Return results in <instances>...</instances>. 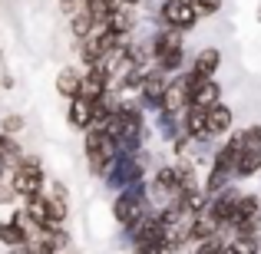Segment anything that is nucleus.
<instances>
[{"label":"nucleus","instance_id":"12","mask_svg":"<svg viewBox=\"0 0 261 254\" xmlns=\"http://www.w3.org/2000/svg\"><path fill=\"white\" fill-rule=\"evenodd\" d=\"M261 251V235H228L222 238L218 254H258Z\"/></svg>","mask_w":261,"mask_h":254},{"label":"nucleus","instance_id":"13","mask_svg":"<svg viewBox=\"0 0 261 254\" xmlns=\"http://www.w3.org/2000/svg\"><path fill=\"white\" fill-rule=\"evenodd\" d=\"M80 76H83V70H76V66H63V70L57 73V93L63 96V99H73V96L80 93Z\"/></svg>","mask_w":261,"mask_h":254},{"label":"nucleus","instance_id":"20","mask_svg":"<svg viewBox=\"0 0 261 254\" xmlns=\"http://www.w3.org/2000/svg\"><path fill=\"white\" fill-rule=\"evenodd\" d=\"M116 4H119V7H133V10H136V7H142V0H116Z\"/></svg>","mask_w":261,"mask_h":254},{"label":"nucleus","instance_id":"3","mask_svg":"<svg viewBox=\"0 0 261 254\" xmlns=\"http://www.w3.org/2000/svg\"><path fill=\"white\" fill-rule=\"evenodd\" d=\"M106 185L113 191H122L136 182H146V152H133V155H116V162L106 168Z\"/></svg>","mask_w":261,"mask_h":254},{"label":"nucleus","instance_id":"22","mask_svg":"<svg viewBox=\"0 0 261 254\" xmlns=\"http://www.w3.org/2000/svg\"><path fill=\"white\" fill-rule=\"evenodd\" d=\"M0 178H4V168H0Z\"/></svg>","mask_w":261,"mask_h":254},{"label":"nucleus","instance_id":"9","mask_svg":"<svg viewBox=\"0 0 261 254\" xmlns=\"http://www.w3.org/2000/svg\"><path fill=\"white\" fill-rule=\"evenodd\" d=\"M215 102H222V86H218L215 79H195V86H192V93H189V106L208 112Z\"/></svg>","mask_w":261,"mask_h":254},{"label":"nucleus","instance_id":"18","mask_svg":"<svg viewBox=\"0 0 261 254\" xmlns=\"http://www.w3.org/2000/svg\"><path fill=\"white\" fill-rule=\"evenodd\" d=\"M192 7H195L198 17H215L218 10H222V0H189Z\"/></svg>","mask_w":261,"mask_h":254},{"label":"nucleus","instance_id":"5","mask_svg":"<svg viewBox=\"0 0 261 254\" xmlns=\"http://www.w3.org/2000/svg\"><path fill=\"white\" fill-rule=\"evenodd\" d=\"M238 159H235V178H251L261 172V126L238 129Z\"/></svg>","mask_w":261,"mask_h":254},{"label":"nucleus","instance_id":"2","mask_svg":"<svg viewBox=\"0 0 261 254\" xmlns=\"http://www.w3.org/2000/svg\"><path fill=\"white\" fill-rule=\"evenodd\" d=\"M146 211H152V208H149V198H146V182H136V185H129V188L116 191V198H113V218H116L119 228L136 224Z\"/></svg>","mask_w":261,"mask_h":254},{"label":"nucleus","instance_id":"16","mask_svg":"<svg viewBox=\"0 0 261 254\" xmlns=\"http://www.w3.org/2000/svg\"><path fill=\"white\" fill-rule=\"evenodd\" d=\"M0 244H4V248H17V244H27L23 231H20V224L13 221V218L0 221Z\"/></svg>","mask_w":261,"mask_h":254},{"label":"nucleus","instance_id":"7","mask_svg":"<svg viewBox=\"0 0 261 254\" xmlns=\"http://www.w3.org/2000/svg\"><path fill=\"white\" fill-rule=\"evenodd\" d=\"M231 126H235V112L225 102H215L205 112V139H222V135L231 132Z\"/></svg>","mask_w":261,"mask_h":254},{"label":"nucleus","instance_id":"14","mask_svg":"<svg viewBox=\"0 0 261 254\" xmlns=\"http://www.w3.org/2000/svg\"><path fill=\"white\" fill-rule=\"evenodd\" d=\"M66 20H70V33H73V40H76V43H80V40H86L89 33H93V26H96V23H93V17L86 13V7H83V4H80V7H76V13H70Z\"/></svg>","mask_w":261,"mask_h":254},{"label":"nucleus","instance_id":"15","mask_svg":"<svg viewBox=\"0 0 261 254\" xmlns=\"http://www.w3.org/2000/svg\"><path fill=\"white\" fill-rule=\"evenodd\" d=\"M23 155V149H20V139L17 135H4L0 132V168L10 172V165Z\"/></svg>","mask_w":261,"mask_h":254},{"label":"nucleus","instance_id":"4","mask_svg":"<svg viewBox=\"0 0 261 254\" xmlns=\"http://www.w3.org/2000/svg\"><path fill=\"white\" fill-rule=\"evenodd\" d=\"M86 139H83V152H86V165H89V172H93L96 178H102L106 175V168L113 165L116 162V146H113V139H109V135H102L99 129H86Z\"/></svg>","mask_w":261,"mask_h":254},{"label":"nucleus","instance_id":"17","mask_svg":"<svg viewBox=\"0 0 261 254\" xmlns=\"http://www.w3.org/2000/svg\"><path fill=\"white\" fill-rule=\"evenodd\" d=\"M23 126H27V119L20 112H10V116L0 119V132H4V135H20V132H23Z\"/></svg>","mask_w":261,"mask_h":254},{"label":"nucleus","instance_id":"10","mask_svg":"<svg viewBox=\"0 0 261 254\" xmlns=\"http://www.w3.org/2000/svg\"><path fill=\"white\" fill-rule=\"evenodd\" d=\"M218 66H222V53H218V46H202V50L195 53V60H192L189 73L195 79H215Z\"/></svg>","mask_w":261,"mask_h":254},{"label":"nucleus","instance_id":"1","mask_svg":"<svg viewBox=\"0 0 261 254\" xmlns=\"http://www.w3.org/2000/svg\"><path fill=\"white\" fill-rule=\"evenodd\" d=\"M7 182H10L13 195L17 198H33L40 195V191L46 188V172H43V159L40 155H20L17 162L10 165V172H7Z\"/></svg>","mask_w":261,"mask_h":254},{"label":"nucleus","instance_id":"8","mask_svg":"<svg viewBox=\"0 0 261 254\" xmlns=\"http://www.w3.org/2000/svg\"><path fill=\"white\" fill-rule=\"evenodd\" d=\"M66 122H70L73 132H86V129H93V122H96V102L86 99V96H73L70 109H66Z\"/></svg>","mask_w":261,"mask_h":254},{"label":"nucleus","instance_id":"11","mask_svg":"<svg viewBox=\"0 0 261 254\" xmlns=\"http://www.w3.org/2000/svg\"><path fill=\"white\" fill-rule=\"evenodd\" d=\"M136 13H133V7H116L113 13L106 17V30L109 33H116V37H133V30H136Z\"/></svg>","mask_w":261,"mask_h":254},{"label":"nucleus","instance_id":"6","mask_svg":"<svg viewBox=\"0 0 261 254\" xmlns=\"http://www.w3.org/2000/svg\"><path fill=\"white\" fill-rule=\"evenodd\" d=\"M155 20H159L162 26H172L178 33H189L192 26L198 23V13L189 0H166V4L159 7V13H155Z\"/></svg>","mask_w":261,"mask_h":254},{"label":"nucleus","instance_id":"19","mask_svg":"<svg viewBox=\"0 0 261 254\" xmlns=\"http://www.w3.org/2000/svg\"><path fill=\"white\" fill-rule=\"evenodd\" d=\"M222 251V235H212L205 241H195V254H218Z\"/></svg>","mask_w":261,"mask_h":254},{"label":"nucleus","instance_id":"21","mask_svg":"<svg viewBox=\"0 0 261 254\" xmlns=\"http://www.w3.org/2000/svg\"><path fill=\"white\" fill-rule=\"evenodd\" d=\"M258 23H261V4H258Z\"/></svg>","mask_w":261,"mask_h":254}]
</instances>
